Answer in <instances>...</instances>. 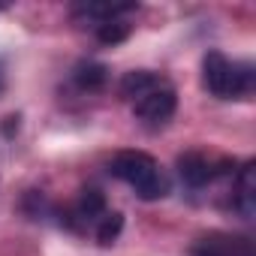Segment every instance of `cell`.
<instances>
[{
    "mask_svg": "<svg viewBox=\"0 0 256 256\" xmlns=\"http://www.w3.org/2000/svg\"><path fill=\"white\" fill-rule=\"evenodd\" d=\"M0 10H4V6H0Z\"/></svg>",
    "mask_w": 256,
    "mask_h": 256,
    "instance_id": "cell-13",
    "label": "cell"
},
{
    "mask_svg": "<svg viewBox=\"0 0 256 256\" xmlns=\"http://www.w3.org/2000/svg\"><path fill=\"white\" fill-rule=\"evenodd\" d=\"M120 94L133 102V114L148 126L166 124L175 114V106H178L175 88L166 78H160L157 72H148V70L126 72L120 78Z\"/></svg>",
    "mask_w": 256,
    "mask_h": 256,
    "instance_id": "cell-1",
    "label": "cell"
},
{
    "mask_svg": "<svg viewBox=\"0 0 256 256\" xmlns=\"http://www.w3.org/2000/svg\"><path fill=\"white\" fill-rule=\"evenodd\" d=\"M4 88H6V78H4V70H0V94H4Z\"/></svg>",
    "mask_w": 256,
    "mask_h": 256,
    "instance_id": "cell-12",
    "label": "cell"
},
{
    "mask_svg": "<svg viewBox=\"0 0 256 256\" xmlns=\"http://www.w3.org/2000/svg\"><path fill=\"white\" fill-rule=\"evenodd\" d=\"M130 10H136V6L133 4H82V6L72 10V16L82 18V22H90L94 28H100V24H106L112 18H120Z\"/></svg>",
    "mask_w": 256,
    "mask_h": 256,
    "instance_id": "cell-8",
    "label": "cell"
},
{
    "mask_svg": "<svg viewBox=\"0 0 256 256\" xmlns=\"http://www.w3.org/2000/svg\"><path fill=\"white\" fill-rule=\"evenodd\" d=\"M120 226H124V214H120V211H106V217L96 223L94 235H96L100 244H112V241L120 235Z\"/></svg>",
    "mask_w": 256,
    "mask_h": 256,
    "instance_id": "cell-10",
    "label": "cell"
},
{
    "mask_svg": "<svg viewBox=\"0 0 256 256\" xmlns=\"http://www.w3.org/2000/svg\"><path fill=\"white\" fill-rule=\"evenodd\" d=\"M178 175H181V181L187 187H202V184H208L214 178V166H211V160L205 154L190 151V154L178 157Z\"/></svg>",
    "mask_w": 256,
    "mask_h": 256,
    "instance_id": "cell-6",
    "label": "cell"
},
{
    "mask_svg": "<svg viewBox=\"0 0 256 256\" xmlns=\"http://www.w3.org/2000/svg\"><path fill=\"white\" fill-rule=\"evenodd\" d=\"M106 78H108V72H106L102 64L84 60V64L76 66V82H78V88H84V90H100V88L106 84Z\"/></svg>",
    "mask_w": 256,
    "mask_h": 256,
    "instance_id": "cell-9",
    "label": "cell"
},
{
    "mask_svg": "<svg viewBox=\"0 0 256 256\" xmlns=\"http://www.w3.org/2000/svg\"><path fill=\"white\" fill-rule=\"evenodd\" d=\"M232 205L241 211V217H253L256 211V169L253 163H244L232 184Z\"/></svg>",
    "mask_w": 256,
    "mask_h": 256,
    "instance_id": "cell-5",
    "label": "cell"
},
{
    "mask_svg": "<svg viewBox=\"0 0 256 256\" xmlns=\"http://www.w3.org/2000/svg\"><path fill=\"white\" fill-rule=\"evenodd\" d=\"M126 36H130V24L120 22V18H112V22H106V24L96 28V40L106 42V46H118V42H124Z\"/></svg>",
    "mask_w": 256,
    "mask_h": 256,
    "instance_id": "cell-11",
    "label": "cell"
},
{
    "mask_svg": "<svg viewBox=\"0 0 256 256\" xmlns=\"http://www.w3.org/2000/svg\"><path fill=\"white\" fill-rule=\"evenodd\" d=\"M196 256H253V247L244 238L211 235V238H202L196 244Z\"/></svg>",
    "mask_w": 256,
    "mask_h": 256,
    "instance_id": "cell-7",
    "label": "cell"
},
{
    "mask_svg": "<svg viewBox=\"0 0 256 256\" xmlns=\"http://www.w3.org/2000/svg\"><path fill=\"white\" fill-rule=\"evenodd\" d=\"M112 175L120 178L124 184H130L136 190L139 199L145 202H154V199H163L169 193V178L166 172L160 169V163L145 154V151H120L114 160H112Z\"/></svg>",
    "mask_w": 256,
    "mask_h": 256,
    "instance_id": "cell-2",
    "label": "cell"
},
{
    "mask_svg": "<svg viewBox=\"0 0 256 256\" xmlns=\"http://www.w3.org/2000/svg\"><path fill=\"white\" fill-rule=\"evenodd\" d=\"M205 88L217 100H241L253 90V66L241 60H229L223 52H208L202 60Z\"/></svg>",
    "mask_w": 256,
    "mask_h": 256,
    "instance_id": "cell-3",
    "label": "cell"
},
{
    "mask_svg": "<svg viewBox=\"0 0 256 256\" xmlns=\"http://www.w3.org/2000/svg\"><path fill=\"white\" fill-rule=\"evenodd\" d=\"M106 211H108V205H106V196L100 190H82L78 202L70 208L66 223L76 229H96V223L106 217Z\"/></svg>",
    "mask_w": 256,
    "mask_h": 256,
    "instance_id": "cell-4",
    "label": "cell"
}]
</instances>
